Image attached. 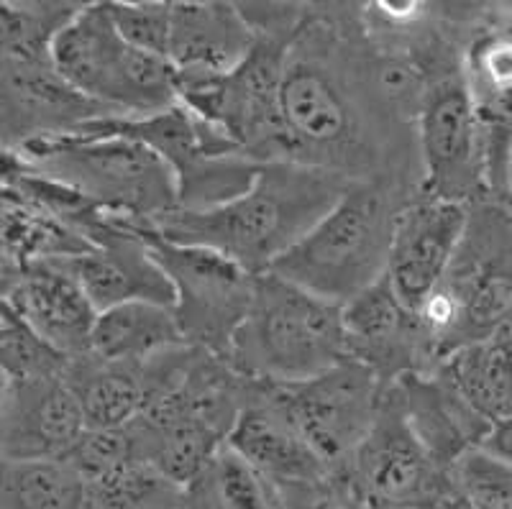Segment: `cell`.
Wrapping results in <instances>:
<instances>
[{
	"label": "cell",
	"instance_id": "44dd1931",
	"mask_svg": "<svg viewBox=\"0 0 512 509\" xmlns=\"http://www.w3.org/2000/svg\"><path fill=\"white\" fill-rule=\"evenodd\" d=\"M402 415L443 469L451 471L469 451L482 446L492 425L438 371L408 374L387 387Z\"/></svg>",
	"mask_w": 512,
	"mask_h": 509
},
{
	"label": "cell",
	"instance_id": "2e32d148",
	"mask_svg": "<svg viewBox=\"0 0 512 509\" xmlns=\"http://www.w3.org/2000/svg\"><path fill=\"white\" fill-rule=\"evenodd\" d=\"M3 305L36 330L67 359L90 353L98 310L77 282L70 259L39 261L16 272L0 274Z\"/></svg>",
	"mask_w": 512,
	"mask_h": 509
},
{
	"label": "cell",
	"instance_id": "7a4b0ae2",
	"mask_svg": "<svg viewBox=\"0 0 512 509\" xmlns=\"http://www.w3.org/2000/svg\"><path fill=\"white\" fill-rule=\"evenodd\" d=\"M351 182L295 162H264L249 190L208 210H180L144 226L167 241L218 251L251 274L269 269L331 213Z\"/></svg>",
	"mask_w": 512,
	"mask_h": 509
},
{
	"label": "cell",
	"instance_id": "7402d4cb",
	"mask_svg": "<svg viewBox=\"0 0 512 509\" xmlns=\"http://www.w3.org/2000/svg\"><path fill=\"white\" fill-rule=\"evenodd\" d=\"M90 430L126 428L149 405L144 366L113 364L93 353L72 359L64 374Z\"/></svg>",
	"mask_w": 512,
	"mask_h": 509
},
{
	"label": "cell",
	"instance_id": "f1b7e54d",
	"mask_svg": "<svg viewBox=\"0 0 512 509\" xmlns=\"http://www.w3.org/2000/svg\"><path fill=\"white\" fill-rule=\"evenodd\" d=\"M85 492V509H182L185 494L146 461L85 484Z\"/></svg>",
	"mask_w": 512,
	"mask_h": 509
},
{
	"label": "cell",
	"instance_id": "4316f807",
	"mask_svg": "<svg viewBox=\"0 0 512 509\" xmlns=\"http://www.w3.org/2000/svg\"><path fill=\"white\" fill-rule=\"evenodd\" d=\"M85 502V481L64 458H3L0 509H85Z\"/></svg>",
	"mask_w": 512,
	"mask_h": 509
},
{
	"label": "cell",
	"instance_id": "277c9868",
	"mask_svg": "<svg viewBox=\"0 0 512 509\" xmlns=\"http://www.w3.org/2000/svg\"><path fill=\"white\" fill-rule=\"evenodd\" d=\"M18 167L80 192L123 226H152L180 208L175 172L152 146L113 134L39 139L3 151Z\"/></svg>",
	"mask_w": 512,
	"mask_h": 509
},
{
	"label": "cell",
	"instance_id": "f35d334b",
	"mask_svg": "<svg viewBox=\"0 0 512 509\" xmlns=\"http://www.w3.org/2000/svg\"><path fill=\"white\" fill-rule=\"evenodd\" d=\"M510 348H512V346H510Z\"/></svg>",
	"mask_w": 512,
	"mask_h": 509
},
{
	"label": "cell",
	"instance_id": "8d00e7d4",
	"mask_svg": "<svg viewBox=\"0 0 512 509\" xmlns=\"http://www.w3.org/2000/svg\"><path fill=\"white\" fill-rule=\"evenodd\" d=\"M507 203L512 205V149L510 159H507Z\"/></svg>",
	"mask_w": 512,
	"mask_h": 509
},
{
	"label": "cell",
	"instance_id": "484cf974",
	"mask_svg": "<svg viewBox=\"0 0 512 509\" xmlns=\"http://www.w3.org/2000/svg\"><path fill=\"white\" fill-rule=\"evenodd\" d=\"M182 509H285L280 486L223 446L182 494Z\"/></svg>",
	"mask_w": 512,
	"mask_h": 509
},
{
	"label": "cell",
	"instance_id": "5bb4252c",
	"mask_svg": "<svg viewBox=\"0 0 512 509\" xmlns=\"http://www.w3.org/2000/svg\"><path fill=\"white\" fill-rule=\"evenodd\" d=\"M344 328L349 359L372 369L384 387L438 369L418 313L400 300L387 274L344 305Z\"/></svg>",
	"mask_w": 512,
	"mask_h": 509
},
{
	"label": "cell",
	"instance_id": "9c48e42d",
	"mask_svg": "<svg viewBox=\"0 0 512 509\" xmlns=\"http://www.w3.org/2000/svg\"><path fill=\"white\" fill-rule=\"evenodd\" d=\"M123 228L144 238L172 282L175 315L185 341L226 356L236 330L249 315L259 274H251L218 251L167 241L144 226Z\"/></svg>",
	"mask_w": 512,
	"mask_h": 509
},
{
	"label": "cell",
	"instance_id": "d4e9b609",
	"mask_svg": "<svg viewBox=\"0 0 512 509\" xmlns=\"http://www.w3.org/2000/svg\"><path fill=\"white\" fill-rule=\"evenodd\" d=\"M438 374L469 402L489 425L512 417V348L479 341L459 348L438 364Z\"/></svg>",
	"mask_w": 512,
	"mask_h": 509
},
{
	"label": "cell",
	"instance_id": "e575fe53",
	"mask_svg": "<svg viewBox=\"0 0 512 509\" xmlns=\"http://www.w3.org/2000/svg\"><path fill=\"white\" fill-rule=\"evenodd\" d=\"M479 448H482L484 453H489V456L500 458V461L505 463H512V417L492 425V430H489L487 438L482 440V446Z\"/></svg>",
	"mask_w": 512,
	"mask_h": 509
},
{
	"label": "cell",
	"instance_id": "1f68e13d",
	"mask_svg": "<svg viewBox=\"0 0 512 509\" xmlns=\"http://www.w3.org/2000/svg\"><path fill=\"white\" fill-rule=\"evenodd\" d=\"M85 484L105 479L126 469L131 463L141 461L139 448L131 428H113V430H85L77 440L72 451L64 456Z\"/></svg>",
	"mask_w": 512,
	"mask_h": 509
},
{
	"label": "cell",
	"instance_id": "d6a6232c",
	"mask_svg": "<svg viewBox=\"0 0 512 509\" xmlns=\"http://www.w3.org/2000/svg\"><path fill=\"white\" fill-rule=\"evenodd\" d=\"M118 34L141 52L169 59L172 3L162 0H111L108 3Z\"/></svg>",
	"mask_w": 512,
	"mask_h": 509
},
{
	"label": "cell",
	"instance_id": "e0dca14e",
	"mask_svg": "<svg viewBox=\"0 0 512 509\" xmlns=\"http://www.w3.org/2000/svg\"><path fill=\"white\" fill-rule=\"evenodd\" d=\"M88 430L75 392L64 376L3 379L0 451L8 461L64 458Z\"/></svg>",
	"mask_w": 512,
	"mask_h": 509
},
{
	"label": "cell",
	"instance_id": "f546056e",
	"mask_svg": "<svg viewBox=\"0 0 512 509\" xmlns=\"http://www.w3.org/2000/svg\"><path fill=\"white\" fill-rule=\"evenodd\" d=\"M72 359L31 330L13 310L3 305L0 313V369L3 379H44L64 376Z\"/></svg>",
	"mask_w": 512,
	"mask_h": 509
},
{
	"label": "cell",
	"instance_id": "cb8c5ba5",
	"mask_svg": "<svg viewBox=\"0 0 512 509\" xmlns=\"http://www.w3.org/2000/svg\"><path fill=\"white\" fill-rule=\"evenodd\" d=\"M0 218H3V228H0L3 272H16L39 261L72 259L93 249L88 238L72 231L57 215L6 187H3Z\"/></svg>",
	"mask_w": 512,
	"mask_h": 509
},
{
	"label": "cell",
	"instance_id": "836d02e7",
	"mask_svg": "<svg viewBox=\"0 0 512 509\" xmlns=\"http://www.w3.org/2000/svg\"><path fill=\"white\" fill-rule=\"evenodd\" d=\"M280 492L285 509H359L336 474L310 484L280 486Z\"/></svg>",
	"mask_w": 512,
	"mask_h": 509
},
{
	"label": "cell",
	"instance_id": "52a82bcc",
	"mask_svg": "<svg viewBox=\"0 0 512 509\" xmlns=\"http://www.w3.org/2000/svg\"><path fill=\"white\" fill-rule=\"evenodd\" d=\"M510 310L512 208L482 200L469 210V226L446 277L415 313L441 364L469 343L495 338Z\"/></svg>",
	"mask_w": 512,
	"mask_h": 509
},
{
	"label": "cell",
	"instance_id": "d590c367",
	"mask_svg": "<svg viewBox=\"0 0 512 509\" xmlns=\"http://www.w3.org/2000/svg\"><path fill=\"white\" fill-rule=\"evenodd\" d=\"M492 341L505 343V346H512V310L505 315V320H502V325L497 328V333H495V338H492Z\"/></svg>",
	"mask_w": 512,
	"mask_h": 509
},
{
	"label": "cell",
	"instance_id": "7c38bea8",
	"mask_svg": "<svg viewBox=\"0 0 512 509\" xmlns=\"http://www.w3.org/2000/svg\"><path fill=\"white\" fill-rule=\"evenodd\" d=\"M384 389L372 369L344 359L326 374L303 384L277 387V392L315 456L336 474L377 423Z\"/></svg>",
	"mask_w": 512,
	"mask_h": 509
},
{
	"label": "cell",
	"instance_id": "5b68a950",
	"mask_svg": "<svg viewBox=\"0 0 512 509\" xmlns=\"http://www.w3.org/2000/svg\"><path fill=\"white\" fill-rule=\"evenodd\" d=\"M413 197L418 195L387 182H351L331 213L269 272L323 300L349 305L390 269L395 220Z\"/></svg>",
	"mask_w": 512,
	"mask_h": 509
},
{
	"label": "cell",
	"instance_id": "ba28073f",
	"mask_svg": "<svg viewBox=\"0 0 512 509\" xmlns=\"http://www.w3.org/2000/svg\"><path fill=\"white\" fill-rule=\"evenodd\" d=\"M59 75L118 118H146L180 105L177 70L157 54L131 47L108 3H85L52 44Z\"/></svg>",
	"mask_w": 512,
	"mask_h": 509
},
{
	"label": "cell",
	"instance_id": "8992f818",
	"mask_svg": "<svg viewBox=\"0 0 512 509\" xmlns=\"http://www.w3.org/2000/svg\"><path fill=\"white\" fill-rule=\"evenodd\" d=\"M226 359L254 382L274 387L315 379L349 359L344 307L272 272L259 274Z\"/></svg>",
	"mask_w": 512,
	"mask_h": 509
},
{
	"label": "cell",
	"instance_id": "8fae6325",
	"mask_svg": "<svg viewBox=\"0 0 512 509\" xmlns=\"http://www.w3.org/2000/svg\"><path fill=\"white\" fill-rule=\"evenodd\" d=\"M336 476L359 509L428 507L454 494L451 471L425 451L387 389L377 423Z\"/></svg>",
	"mask_w": 512,
	"mask_h": 509
},
{
	"label": "cell",
	"instance_id": "9a60e30c",
	"mask_svg": "<svg viewBox=\"0 0 512 509\" xmlns=\"http://www.w3.org/2000/svg\"><path fill=\"white\" fill-rule=\"evenodd\" d=\"M469 210L472 205L420 192L397 215L387 277L410 310H418L446 277L469 226Z\"/></svg>",
	"mask_w": 512,
	"mask_h": 509
},
{
	"label": "cell",
	"instance_id": "603a6c76",
	"mask_svg": "<svg viewBox=\"0 0 512 509\" xmlns=\"http://www.w3.org/2000/svg\"><path fill=\"white\" fill-rule=\"evenodd\" d=\"M182 343L187 341L177 323L175 307L126 302L98 313L90 353L113 364H146Z\"/></svg>",
	"mask_w": 512,
	"mask_h": 509
},
{
	"label": "cell",
	"instance_id": "d6986e66",
	"mask_svg": "<svg viewBox=\"0 0 512 509\" xmlns=\"http://www.w3.org/2000/svg\"><path fill=\"white\" fill-rule=\"evenodd\" d=\"M70 267L98 313L126 302H157L175 307L172 282L144 238L131 228L118 226L116 220L88 254L72 256Z\"/></svg>",
	"mask_w": 512,
	"mask_h": 509
},
{
	"label": "cell",
	"instance_id": "4fadbf2b",
	"mask_svg": "<svg viewBox=\"0 0 512 509\" xmlns=\"http://www.w3.org/2000/svg\"><path fill=\"white\" fill-rule=\"evenodd\" d=\"M118 118L59 75L49 59H0V136L3 151L39 139L75 136L90 123Z\"/></svg>",
	"mask_w": 512,
	"mask_h": 509
},
{
	"label": "cell",
	"instance_id": "74e56055",
	"mask_svg": "<svg viewBox=\"0 0 512 509\" xmlns=\"http://www.w3.org/2000/svg\"><path fill=\"white\" fill-rule=\"evenodd\" d=\"M402 509H438V504H428V507H402Z\"/></svg>",
	"mask_w": 512,
	"mask_h": 509
},
{
	"label": "cell",
	"instance_id": "83f0119b",
	"mask_svg": "<svg viewBox=\"0 0 512 509\" xmlns=\"http://www.w3.org/2000/svg\"><path fill=\"white\" fill-rule=\"evenodd\" d=\"M85 3H0V59H49L59 31L70 24Z\"/></svg>",
	"mask_w": 512,
	"mask_h": 509
},
{
	"label": "cell",
	"instance_id": "6da1fadb",
	"mask_svg": "<svg viewBox=\"0 0 512 509\" xmlns=\"http://www.w3.org/2000/svg\"><path fill=\"white\" fill-rule=\"evenodd\" d=\"M287 162L420 195L415 126L382 98L361 3H305L282 77Z\"/></svg>",
	"mask_w": 512,
	"mask_h": 509
},
{
	"label": "cell",
	"instance_id": "ac0fdd59",
	"mask_svg": "<svg viewBox=\"0 0 512 509\" xmlns=\"http://www.w3.org/2000/svg\"><path fill=\"white\" fill-rule=\"evenodd\" d=\"M226 446L277 486L328 479L331 471L310 448L274 384L256 382Z\"/></svg>",
	"mask_w": 512,
	"mask_h": 509
},
{
	"label": "cell",
	"instance_id": "ffe728a7",
	"mask_svg": "<svg viewBox=\"0 0 512 509\" xmlns=\"http://www.w3.org/2000/svg\"><path fill=\"white\" fill-rule=\"evenodd\" d=\"M256 29L241 3L177 0L172 3L169 62L180 77H223L251 54Z\"/></svg>",
	"mask_w": 512,
	"mask_h": 509
},
{
	"label": "cell",
	"instance_id": "4dcf8cb0",
	"mask_svg": "<svg viewBox=\"0 0 512 509\" xmlns=\"http://www.w3.org/2000/svg\"><path fill=\"white\" fill-rule=\"evenodd\" d=\"M451 486L472 509H512V463L482 448L466 453L451 469Z\"/></svg>",
	"mask_w": 512,
	"mask_h": 509
},
{
	"label": "cell",
	"instance_id": "3957f363",
	"mask_svg": "<svg viewBox=\"0 0 512 509\" xmlns=\"http://www.w3.org/2000/svg\"><path fill=\"white\" fill-rule=\"evenodd\" d=\"M256 29L249 57L223 77H180V105L226 131L254 162H287L282 77L305 3H241Z\"/></svg>",
	"mask_w": 512,
	"mask_h": 509
},
{
	"label": "cell",
	"instance_id": "30bf717a",
	"mask_svg": "<svg viewBox=\"0 0 512 509\" xmlns=\"http://www.w3.org/2000/svg\"><path fill=\"white\" fill-rule=\"evenodd\" d=\"M423 195L474 205L489 197L482 134L464 77V54L448 59L431 77L418 118Z\"/></svg>",
	"mask_w": 512,
	"mask_h": 509
}]
</instances>
